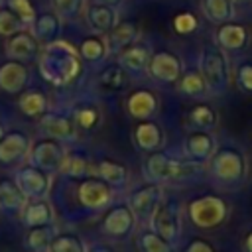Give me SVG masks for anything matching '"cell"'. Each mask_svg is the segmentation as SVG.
<instances>
[{"label":"cell","instance_id":"1","mask_svg":"<svg viewBox=\"0 0 252 252\" xmlns=\"http://www.w3.org/2000/svg\"><path fill=\"white\" fill-rule=\"evenodd\" d=\"M201 75L207 89L213 94H220L228 89L230 83V65L226 51L217 45H207L201 55Z\"/></svg>","mask_w":252,"mask_h":252},{"label":"cell","instance_id":"2","mask_svg":"<svg viewBox=\"0 0 252 252\" xmlns=\"http://www.w3.org/2000/svg\"><path fill=\"white\" fill-rule=\"evenodd\" d=\"M213 175L228 185L240 183L246 177V158L234 148H222L213 158Z\"/></svg>","mask_w":252,"mask_h":252},{"label":"cell","instance_id":"3","mask_svg":"<svg viewBox=\"0 0 252 252\" xmlns=\"http://www.w3.org/2000/svg\"><path fill=\"white\" fill-rule=\"evenodd\" d=\"M191 220L201 228H215L226 219V203L219 197L207 195L191 203L189 207Z\"/></svg>","mask_w":252,"mask_h":252},{"label":"cell","instance_id":"4","mask_svg":"<svg viewBox=\"0 0 252 252\" xmlns=\"http://www.w3.org/2000/svg\"><path fill=\"white\" fill-rule=\"evenodd\" d=\"M150 171L156 179H183L201 171L199 163H181L165 156H154L150 159Z\"/></svg>","mask_w":252,"mask_h":252},{"label":"cell","instance_id":"5","mask_svg":"<svg viewBox=\"0 0 252 252\" xmlns=\"http://www.w3.org/2000/svg\"><path fill=\"white\" fill-rule=\"evenodd\" d=\"M154 226L165 240H175L181 230L177 209L173 205H158L154 209Z\"/></svg>","mask_w":252,"mask_h":252},{"label":"cell","instance_id":"6","mask_svg":"<svg viewBox=\"0 0 252 252\" xmlns=\"http://www.w3.org/2000/svg\"><path fill=\"white\" fill-rule=\"evenodd\" d=\"M217 41L224 51H240L248 45V32L238 24H220L217 30Z\"/></svg>","mask_w":252,"mask_h":252},{"label":"cell","instance_id":"7","mask_svg":"<svg viewBox=\"0 0 252 252\" xmlns=\"http://www.w3.org/2000/svg\"><path fill=\"white\" fill-rule=\"evenodd\" d=\"M185 150H187V154H189L191 158H195V159H205V158L213 156V152H215V140H213V136L207 134V132H195V134H191V136L187 138Z\"/></svg>","mask_w":252,"mask_h":252},{"label":"cell","instance_id":"8","mask_svg":"<svg viewBox=\"0 0 252 252\" xmlns=\"http://www.w3.org/2000/svg\"><path fill=\"white\" fill-rule=\"evenodd\" d=\"M179 61L171 53H158L152 61V73L154 77L161 81H173L179 75Z\"/></svg>","mask_w":252,"mask_h":252},{"label":"cell","instance_id":"9","mask_svg":"<svg viewBox=\"0 0 252 252\" xmlns=\"http://www.w3.org/2000/svg\"><path fill=\"white\" fill-rule=\"evenodd\" d=\"M203 10L207 18L215 24H226L234 16L230 0H203Z\"/></svg>","mask_w":252,"mask_h":252},{"label":"cell","instance_id":"10","mask_svg":"<svg viewBox=\"0 0 252 252\" xmlns=\"http://www.w3.org/2000/svg\"><path fill=\"white\" fill-rule=\"evenodd\" d=\"M189 120H191V124L197 130H203L205 132V130H211V128L217 126V112L211 106H207V104H199V106H195L191 110Z\"/></svg>","mask_w":252,"mask_h":252},{"label":"cell","instance_id":"11","mask_svg":"<svg viewBox=\"0 0 252 252\" xmlns=\"http://www.w3.org/2000/svg\"><path fill=\"white\" fill-rule=\"evenodd\" d=\"M181 91L191 94V96H199L207 91V85H205V79L201 75V71H189L183 79H181Z\"/></svg>","mask_w":252,"mask_h":252},{"label":"cell","instance_id":"12","mask_svg":"<svg viewBox=\"0 0 252 252\" xmlns=\"http://www.w3.org/2000/svg\"><path fill=\"white\" fill-rule=\"evenodd\" d=\"M156 108V100L150 93H136L130 100V110L136 116H148Z\"/></svg>","mask_w":252,"mask_h":252},{"label":"cell","instance_id":"13","mask_svg":"<svg viewBox=\"0 0 252 252\" xmlns=\"http://www.w3.org/2000/svg\"><path fill=\"white\" fill-rule=\"evenodd\" d=\"M138 142H140L142 148H156V146H159V142H161L159 130L154 124H142L138 128Z\"/></svg>","mask_w":252,"mask_h":252},{"label":"cell","instance_id":"14","mask_svg":"<svg viewBox=\"0 0 252 252\" xmlns=\"http://www.w3.org/2000/svg\"><path fill=\"white\" fill-rule=\"evenodd\" d=\"M33 45H32V39L28 35H20V37H14L12 43H10V53L14 57H28L32 53Z\"/></svg>","mask_w":252,"mask_h":252},{"label":"cell","instance_id":"15","mask_svg":"<svg viewBox=\"0 0 252 252\" xmlns=\"http://www.w3.org/2000/svg\"><path fill=\"white\" fill-rule=\"evenodd\" d=\"M173 26H175V30H177L179 33H189V32H193V30L197 28V20H195L193 14L183 12V14H179V16L175 18Z\"/></svg>","mask_w":252,"mask_h":252},{"label":"cell","instance_id":"16","mask_svg":"<svg viewBox=\"0 0 252 252\" xmlns=\"http://www.w3.org/2000/svg\"><path fill=\"white\" fill-rule=\"evenodd\" d=\"M236 81L242 91L252 93V63H242L236 71Z\"/></svg>","mask_w":252,"mask_h":252},{"label":"cell","instance_id":"17","mask_svg":"<svg viewBox=\"0 0 252 252\" xmlns=\"http://www.w3.org/2000/svg\"><path fill=\"white\" fill-rule=\"evenodd\" d=\"M124 61H126L128 67H132V69H140V67L144 65V61H146V49H142V47H134V49H130L128 53H124Z\"/></svg>","mask_w":252,"mask_h":252},{"label":"cell","instance_id":"18","mask_svg":"<svg viewBox=\"0 0 252 252\" xmlns=\"http://www.w3.org/2000/svg\"><path fill=\"white\" fill-rule=\"evenodd\" d=\"M144 242H146L148 252H169V246L158 236H146Z\"/></svg>","mask_w":252,"mask_h":252},{"label":"cell","instance_id":"19","mask_svg":"<svg viewBox=\"0 0 252 252\" xmlns=\"http://www.w3.org/2000/svg\"><path fill=\"white\" fill-rule=\"evenodd\" d=\"M104 165V175L110 179V181H114V183H118L122 177H124V169L122 167H118L116 163H102Z\"/></svg>","mask_w":252,"mask_h":252},{"label":"cell","instance_id":"20","mask_svg":"<svg viewBox=\"0 0 252 252\" xmlns=\"http://www.w3.org/2000/svg\"><path fill=\"white\" fill-rule=\"evenodd\" d=\"M93 22L98 24L100 28L112 26V24H110V12H108V10H102V8H94V10H93Z\"/></svg>","mask_w":252,"mask_h":252},{"label":"cell","instance_id":"21","mask_svg":"<svg viewBox=\"0 0 252 252\" xmlns=\"http://www.w3.org/2000/svg\"><path fill=\"white\" fill-rule=\"evenodd\" d=\"M10 2H12L14 10L18 8V12H20L24 18H32V16H33V12H32V8H30L28 0H10Z\"/></svg>","mask_w":252,"mask_h":252},{"label":"cell","instance_id":"22","mask_svg":"<svg viewBox=\"0 0 252 252\" xmlns=\"http://www.w3.org/2000/svg\"><path fill=\"white\" fill-rule=\"evenodd\" d=\"M187 252H215V250H213V246L209 242L195 240V242H191V246L187 248Z\"/></svg>","mask_w":252,"mask_h":252},{"label":"cell","instance_id":"23","mask_svg":"<svg viewBox=\"0 0 252 252\" xmlns=\"http://www.w3.org/2000/svg\"><path fill=\"white\" fill-rule=\"evenodd\" d=\"M93 118H94V112H93V110H83V112H79V118H77V120H79L83 126H93V124H94Z\"/></svg>","mask_w":252,"mask_h":252},{"label":"cell","instance_id":"24","mask_svg":"<svg viewBox=\"0 0 252 252\" xmlns=\"http://www.w3.org/2000/svg\"><path fill=\"white\" fill-rule=\"evenodd\" d=\"M246 250H248V252H252V232L246 236Z\"/></svg>","mask_w":252,"mask_h":252},{"label":"cell","instance_id":"25","mask_svg":"<svg viewBox=\"0 0 252 252\" xmlns=\"http://www.w3.org/2000/svg\"><path fill=\"white\" fill-rule=\"evenodd\" d=\"M230 2H248V0H230Z\"/></svg>","mask_w":252,"mask_h":252}]
</instances>
